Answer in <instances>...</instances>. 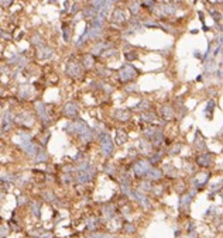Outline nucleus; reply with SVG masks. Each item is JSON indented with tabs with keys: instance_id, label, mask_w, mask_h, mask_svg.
<instances>
[{
	"instance_id": "nucleus-31",
	"label": "nucleus",
	"mask_w": 223,
	"mask_h": 238,
	"mask_svg": "<svg viewBox=\"0 0 223 238\" xmlns=\"http://www.w3.org/2000/svg\"><path fill=\"white\" fill-rule=\"evenodd\" d=\"M47 158H48V155L45 154L44 151H40V152L35 155V161H37V162H44Z\"/></svg>"
},
{
	"instance_id": "nucleus-8",
	"label": "nucleus",
	"mask_w": 223,
	"mask_h": 238,
	"mask_svg": "<svg viewBox=\"0 0 223 238\" xmlns=\"http://www.w3.org/2000/svg\"><path fill=\"white\" fill-rule=\"evenodd\" d=\"M16 123H19V124H21V125H31V124H33V117H31L30 113L24 111L21 114L16 116Z\"/></svg>"
},
{
	"instance_id": "nucleus-19",
	"label": "nucleus",
	"mask_w": 223,
	"mask_h": 238,
	"mask_svg": "<svg viewBox=\"0 0 223 238\" xmlns=\"http://www.w3.org/2000/svg\"><path fill=\"white\" fill-rule=\"evenodd\" d=\"M134 199H137L138 200V203L140 204H143V207H148L150 204H148V202H147V199H146V196L144 194H141L140 192H136L134 193Z\"/></svg>"
},
{
	"instance_id": "nucleus-46",
	"label": "nucleus",
	"mask_w": 223,
	"mask_h": 238,
	"mask_svg": "<svg viewBox=\"0 0 223 238\" xmlns=\"http://www.w3.org/2000/svg\"><path fill=\"white\" fill-rule=\"evenodd\" d=\"M24 202H25V199H24V197H20V199H19V204H23Z\"/></svg>"
},
{
	"instance_id": "nucleus-25",
	"label": "nucleus",
	"mask_w": 223,
	"mask_h": 238,
	"mask_svg": "<svg viewBox=\"0 0 223 238\" xmlns=\"http://www.w3.org/2000/svg\"><path fill=\"white\" fill-rule=\"evenodd\" d=\"M151 141H153V144H154L156 147H160L161 144L164 143V135H162V131H160V133L157 134L156 137H154V138L151 140Z\"/></svg>"
},
{
	"instance_id": "nucleus-44",
	"label": "nucleus",
	"mask_w": 223,
	"mask_h": 238,
	"mask_svg": "<svg viewBox=\"0 0 223 238\" xmlns=\"http://www.w3.org/2000/svg\"><path fill=\"white\" fill-rule=\"evenodd\" d=\"M10 3H11V0H1V4H3V6H9Z\"/></svg>"
},
{
	"instance_id": "nucleus-5",
	"label": "nucleus",
	"mask_w": 223,
	"mask_h": 238,
	"mask_svg": "<svg viewBox=\"0 0 223 238\" xmlns=\"http://www.w3.org/2000/svg\"><path fill=\"white\" fill-rule=\"evenodd\" d=\"M20 148H21V149L24 151V152H25V154H28V155H31V156H34V155H37V154L40 152V148H38V145H37V144H34L33 141H30V143L20 144Z\"/></svg>"
},
{
	"instance_id": "nucleus-36",
	"label": "nucleus",
	"mask_w": 223,
	"mask_h": 238,
	"mask_svg": "<svg viewBox=\"0 0 223 238\" xmlns=\"http://www.w3.org/2000/svg\"><path fill=\"white\" fill-rule=\"evenodd\" d=\"M138 7H140V3H138V1H133V3L130 4V11H132L133 14H136V13L138 11Z\"/></svg>"
},
{
	"instance_id": "nucleus-6",
	"label": "nucleus",
	"mask_w": 223,
	"mask_h": 238,
	"mask_svg": "<svg viewBox=\"0 0 223 238\" xmlns=\"http://www.w3.org/2000/svg\"><path fill=\"white\" fill-rule=\"evenodd\" d=\"M93 173H95V170H93L92 168L88 169V170H79V173L76 175V180H78L79 183H88L90 179H92Z\"/></svg>"
},
{
	"instance_id": "nucleus-39",
	"label": "nucleus",
	"mask_w": 223,
	"mask_h": 238,
	"mask_svg": "<svg viewBox=\"0 0 223 238\" xmlns=\"http://www.w3.org/2000/svg\"><path fill=\"white\" fill-rule=\"evenodd\" d=\"M124 231L129 233V234H130V233H134V231H136V227H134L133 224H129V223H127L126 227H124Z\"/></svg>"
},
{
	"instance_id": "nucleus-30",
	"label": "nucleus",
	"mask_w": 223,
	"mask_h": 238,
	"mask_svg": "<svg viewBox=\"0 0 223 238\" xmlns=\"http://www.w3.org/2000/svg\"><path fill=\"white\" fill-rule=\"evenodd\" d=\"M148 107H150V103H148L147 100H143V101L138 103L134 109H136V110H146V109H148Z\"/></svg>"
},
{
	"instance_id": "nucleus-29",
	"label": "nucleus",
	"mask_w": 223,
	"mask_h": 238,
	"mask_svg": "<svg viewBox=\"0 0 223 238\" xmlns=\"http://www.w3.org/2000/svg\"><path fill=\"white\" fill-rule=\"evenodd\" d=\"M31 211H33V214L35 217H40V203L38 202H34L31 204Z\"/></svg>"
},
{
	"instance_id": "nucleus-41",
	"label": "nucleus",
	"mask_w": 223,
	"mask_h": 238,
	"mask_svg": "<svg viewBox=\"0 0 223 238\" xmlns=\"http://www.w3.org/2000/svg\"><path fill=\"white\" fill-rule=\"evenodd\" d=\"M219 186H222V183H215L212 188H210V192H216L219 190Z\"/></svg>"
},
{
	"instance_id": "nucleus-38",
	"label": "nucleus",
	"mask_w": 223,
	"mask_h": 238,
	"mask_svg": "<svg viewBox=\"0 0 223 238\" xmlns=\"http://www.w3.org/2000/svg\"><path fill=\"white\" fill-rule=\"evenodd\" d=\"M150 189H151V186H150V182H143V183L140 185V190L148 192Z\"/></svg>"
},
{
	"instance_id": "nucleus-21",
	"label": "nucleus",
	"mask_w": 223,
	"mask_h": 238,
	"mask_svg": "<svg viewBox=\"0 0 223 238\" xmlns=\"http://www.w3.org/2000/svg\"><path fill=\"white\" fill-rule=\"evenodd\" d=\"M213 107H215V101L209 100V103L206 104V109H205V114H206L208 119H212V114H213V110H215Z\"/></svg>"
},
{
	"instance_id": "nucleus-4",
	"label": "nucleus",
	"mask_w": 223,
	"mask_h": 238,
	"mask_svg": "<svg viewBox=\"0 0 223 238\" xmlns=\"http://www.w3.org/2000/svg\"><path fill=\"white\" fill-rule=\"evenodd\" d=\"M151 162H148V161H138L136 165H134V173L137 175V176H144V175H147L148 173V170L151 169V165H150Z\"/></svg>"
},
{
	"instance_id": "nucleus-20",
	"label": "nucleus",
	"mask_w": 223,
	"mask_h": 238,
	"mask_svg": "<svg viewBox=\"0 0 223 238\" xmlns=\"http://www.w3.org/2000/svg\"><path fill=\"white\" fill-rule=\"evenodd\" d=\"M161 113H162V117H165L167 120H170V119H172V116H174V109L165 106V107L161 109Z\"/></svg>"
},
{
	"instance_id": "nucleus-35",
	"label": "nucleus",
	"mask_w": 223,
	"mask_h": 238,
	"mask_svg": "<svg viewBox=\"0 0 223 238\" xmlns=\"http://www.w3.org/2000/svg\"><path fill=\"white\" fill-rule=\"evenodd\" d=\"M92 65H93L92 56H85V59H83V66H85V68H90Z\"/></svg>"
},
{
	"instance_id": "nucleus-34",
	"label": "nucleus",
	"mask_w": 223,
	"mask_h": 238,
	"mask_svg": "<svg viewBox=\"0 0 223 238\" xmlns=\"http://www.w3.org/2000/svg\"><path fill=\"white\" fill-rule=\"evenodd\" d=\"M181 148H182V145H181V144H177V145H174V147L170 149V155H177L179 151H181Z\"/></svg>"
},
{
	"instance_id": "nucleus-43",
	"label": "nucleus",
	"mask_w": 223,
	"mask_h": 238,
	"mask_svg": "<svg viewBox=\"0 0 223 238\" xmlns=\"http://www.w3.org/2000/svg\"><path fill=\"white\" fill-rule=\"evenodd\" d=\"M4 235H7V230L1 225V238H4Z\"/></svg>"
},
{
	"instance_id": "nucleus-33",
	"label": "nucleus",
	"mask_w": 223,
	"mask_h": 238,
	"mask_svg": "<svg viewBox=\"0 0 223 238\" xmlns=\"http://www.w3.org/2000/svg\"><path fill=\"white\" fill-rule=\"evenodd\" d=\"M105 1H106V0H92V4H93V9H96V10L99 11L100 6H103V4H105Z\"/></svg>"
},
{
	"instance_id": "nucleus-22",
	"label": "nucleus",
	"mask_w": 223,
	"mask_h": 238,
	"mask_svg": "<svg viewBox=\"0 0 223 238\" xmlns=\"http://www.w3.org/2000/svg\"><path fill=\"white\" fill-rule=\"evenodd\" d=\"M140 119L144 120V121H148V123H151V121H156V120H157V116L154 114V113H151V111H147V113H141Z\"/></svg>"
},
{
	"instance_id": "nucleus-40",
	"label": "nucleus",
	"mask_w": 223,
	"mask_h": 238,
	"mask_svg": "<svg viewBox=\"0 0 223 238\" xmlns=\"http://www.w3.org/2000/svg\"><path fill=\"white\" fill-rule=\"evenodd\" d=\"M44 197H47L45 200H48V202H52V200H54V194H52V193H49V192H45Z\"/></svg>"
},
{
	"instance_id": "nucleus-17",
	"label": "nucleus",
	"mask_w": 223,
	"mask_h": 238,
	"mask_svg": "<svg viewBox=\"0 0 223 238\" xmlns=\"http://www.w3.org/2000/svg\"><path fill=\"white\" fill-rule=\"evenodd\" d=\"M147 176H148V179L151 180H157V179H160L161 176H162V173H161V170H158L156 168H153V169H150L148 170V173H147Z\"/></svg>"
},
{
	"instance_id": "nucleus-28",
	"label": "nucleus",
	"mask_w": 223,
	"mask_h": 238,
	"mask_svg": "<svg viewBox=\"0 0 223 238\" xmlns=\"http://www.w3.org/2000/svg\"><path fill=\"white\" fill-rule=\"evenodd\" d=\"M191 194H186V196H184L182 199H181V209H185V207H188L189 206V203H191Z\"/></svg>"
},
{
	"instance_id": "nucleus-7",
	"label": "nucleus",
	"mask_w": 223,
	"mask_h": 238,
	"mask_svg": "<svg viewBox=\"0 0 223 238\" xmlns=\"http://www.w3.org/2000/svg\"><path fill=\"white\" fill-rule=\"evenodd\" d=\"M64 114L68 116V117H76L78 116V106L75 104V103H72V101H69L67 103L65 106H64Z\"/></svg>"
},
{
	"instance_id": "nucleus-15",
	"label": "nucleus",
	"mask_w": 223,
	"mask_h": 238,
	"mask_svg": "<svg viewBox=\"0 0 223 238\" xmlns=\"http://www.w3.org/2000/svg\"><path fill=\"white\" fill-rule=\"evenodd\" d=\"M102 213H103V215L109 220V218H112L113 217V214H114V206L113 204H106V206H103V209H102Z\"/></svg>"
},
{
	"instance_id": "nucleus-1",
	"label": "nucleus",
	"mask_w": 223,
	"mask_h": 238,
	"mask_svg": "<svg viewBox=\"0 0 223 238\" xmlns=\"http://www.w3.org/2000/svg\"><path fill=\"white\" fill-rule=\"evenodd\" d=\"M65 130H67L68 133H71V134H73V133H75V134H82V133H85L86 130H89V127H88V124H86L85 121H82V120H75V121L68 123Z\"/></svg>"
},
{
	"instance_id": "nucleus-12",
	"label": "nucleus",
	"mask_w": 223,
	"mask_h": 238,
	"mask_svg": "<svg viewBox=\"0 0 223 238\" xmlns=\"http://www.w3.org/2000/svg\"><path fill=\"white\" fill-rule=\"evenodd\" d=\"M114 117L119 119L120 121H127V120L130 119V111L127 109H117L114 111Z\"/></svg>"
},
{
	"instance_id": "nucleus-26",
	"label": "nucleus",
	"mask_w": 223,
	"mask_h": 238,
	"mask_svg": "<svg viewBox=\"0 0 223 238\" xmlns=\"http://www.w3.org/2000/svg\"><path fill=\"white\" fill-rule=\"evenodd\" d=\"M81 135V140H82V143H88V141H90L92 140V131L89 130H86L85 133H82V134H79Z\"/></svg>"
},
{
	"instance_id": "nucleus-18",
	"label": "nucleus",
	"mask_w": 223,
	"mask_h": 238,
	"mask_svg": "<svg viewBox=\"0 0 223 238\" xmlns=\"http://www.w3.org/2000/svg\"><path fill=\"white\" fill-rule=\"evenodd\" d=\"M51 56H52V51L49 48H41V49H38V58L47 59V58H51Z\"/></svg>"
},
{
	"instance_id": "nucleus-3",
	"label": "nucleus",
	"mask_w": 223,
	"mask_h": 238,
	"mask_svg": "<svg viewBox=\"0 0 223 238\" xmlns=\"http://www.w3.org/2000/svg\"><path fill=\"white\" fill-rule=\"evenodd\" d=\"M137 76V71L134 69L132 65H124L122 69H120V72H119V79L120 80H123V82H127V80H132V79H134Z\"/></svg>"
},
{
	"instance_id": "nucleus-37",
	"label": "nucleus",
	"mask_w": 223,
	"mask_h": 238,
	"mask_svg": "<svg viewBox=\"0 0 223 238\" xmlns=\"http://www.w3.org/2000/svg\"><path fill=\"white\" fill-rule=\"evenodd\" d=\"M90 238H116L114 235H110V234H92Z\"/></svg>"
},
{
	"instance_id": "nucleus-42",
	"label": "nucleus",
	"mask_w": 223,
	"mask_h": 238,
	"mask_svg": "<svg viewBox=\"0 0 223 238\" xmlns=\"http://www.w3.org/2000/svg\"><path fill=\"white\" fill-rule=\"evenodd\" d=\"M62 180H64L65 183H69V182H71V178H69V175H64V176H62Z\"/></svg>"
},
{
	"instance_id": "nucleus-16",
	"label": "nucleus",
	"mask_w": 223,
	"mask_h": 238,
	"mask_svg": "<svg viewBox=\"0 0 223 238\" xmlns=\"http://www.w3.org/2000/svg\"><path fill=\"white\" fill-rule=\"evenodd\" d=\"M127 141V134L123 131V130H117L116 131V143L119 144V145H122V144H124Z\"/></svg>"
},
{
	"instance_id": "nucleus-27",
	"label": "nucleus",
	"mask_w": 223,
	"mask_h": 238,
	"mask_svg": "<svg viewBox=\"0 0 223 238\" xmlns=\"http://www.w3.org/2000/svg\"><path fill=\"white\" fill-rule=\"evenodd\" d=\"M19 95H20V97H23V99H27L28 96L31 95V90L28 89V86H21V88H20Z\"/></svg>"
},
{
	"instance_id": "nucleus-24",
	"label": "nucleus",
	"mask_w": 223,
	"mask_h": 238,
	"mask_svg": "<svg viewBox=\"0 0 223 238\" xmlns=\"http://www.w3.org/2000/svg\"><path fill=\"white\" fill-rule=\"evenodd\" d=\"M195 147L198 149H203L205 148V144H203V138H202V134L198 131L196 133V137H195Z\"/></svg>"
},
{
	"instance_id": "nucleus-11",
	"label": "nucleus",
	"mask_w": 223,
	"mask_h": 238,
	"mask_svg": "<svg viewBox=\"0 0 223 238\" xmlns=\"http://www.w3.org/2000/svg\"><path fill=\"white\" fill-rule=\"evenodd\" d=\"M10 123H11V114H10V111L3 113V116H1V131L3 133L10 128Z\"/></svg>"
},
{
	"instance_id": "nucleus-13",
	"label": "nucleus",
	"mask_w": 223,
	"mask_h": 238,
	"mask_svg": "<svg viewBox=\"0 0 223 238\" xmlns=\"http://www.w3.org/2000/svg\"><path fill=\"white\" fill-rule=\"evenodd\" d=\"M198 164L201 165V166H209L210 164H212V158H210V155L209 154H202L198 156Z\"/></svg>"
},
{
	"instance_id": "nucleus-2",
	"label": "nucleus",
	"mask_w": 223,
	"mask_h": 238,
	"mask_svg": "<svg viewBox=\"0 0 223 238\" xmlns=\"http://www.w3.org/2000/svg\"><path fill=\"white\" fill-rule=\"evenodd\" d=\"M100 148H102V154L105 156H109L113 152V143H112V138L107 133L100 134Z\"/></svg>"
},
{
	"instance_id": "nucleus-45",
	"label": "nucleus",
	"mask_w": 223,
	"mask_h": 238,
	"mask_svg": "<svg viewBox=\"0 0 223 238\" xmlns=\"http://www.w3.org/2000/svg\"><path fill=\"white\" fill-rule=\"evenodd\" d=\"M76 7H78V6H76V4H73V6H72V10H71V11H72V13H75V11L78 10Z\"/></svg>"
},
{
	"instance_id": "nucleus-14",
	"label": "nucleus",
	"mask_w": 223,
	"mask_h": 238,
	"mask_svg": "<svg viewBox=\"0 0 223 238\" xmlns=\"http://www.w3.org/2000/svg\"><path fill=\"white\" fill-rule=\"evenodd\" d=\"M113 21H116V23H122V21H124V19H126V14H124V11L122 10V9H116L114 11H113Z\"/></svg>"
},
{
	"instance_id": "nucleus-23",
	"label": "nucleus",
	"mask_w": 223,
	"mask_h": 238,
	"mask_svg": "<svg viewBox=\"0 0 223 238\" xmlns=\"http://www.w3.org/2000/svg\"><path fill=\"white\" fill-rule=\"evenodd\" d=\"M19 140H20L19 145H20V144H24V143H30V141H31V134H30V133L23 131V133L19 134Z\"/></svg>"
},
{
	"instance_id": "nucleus-32",
	"label": "nucleus",
	"mask_w": 223,
	"mask_h": 238,
	"mask_svg": "<svg viewBox=\"0 0 223 238\" xmlns=\"http://www.w3.org/2000/svg\"><path fill=\"white\" fill-rule=\"evenodd\" d=\"M86 225H88V228L93 230V228L97 225V218H88V220H86Z\"/></svg>"
},
{
	"instance_id": "nucleus-9",
	"label": "nucleus",
	"mask_w": 223,
	"mask_h": 238,
	"mask_svg": "<svg viewBox=\"0 0 223 238\" xmlns=\"http://www.w3.org/2000/svg\"><path fill=\"white\" fill-rule=\"evenodd\" d=\"M67 73L69 75V76H75V78H78V76H81L82 69L79 68V65H78V64L71 62V64L68 65V68H67Z\"/></svg>"
},
{
	"instance_id": "nucleus-10",
	"label": "nucleus",
	"mask_w": 223,
	"mask_h": 238,
	"mask_svg": "<svg viewBox=\"0 0 223 238\" xmlns=\"http://www.w3.org/2000/svg\"><path fill=\"white\" fill-rule=\"evenodd\" d=\"M35 111H37V114L40 116V119L43 120V121H47V120H48V114H47V109H45L44 103L37 101V103H35Z\"/></svg>"
}]
</instances>
